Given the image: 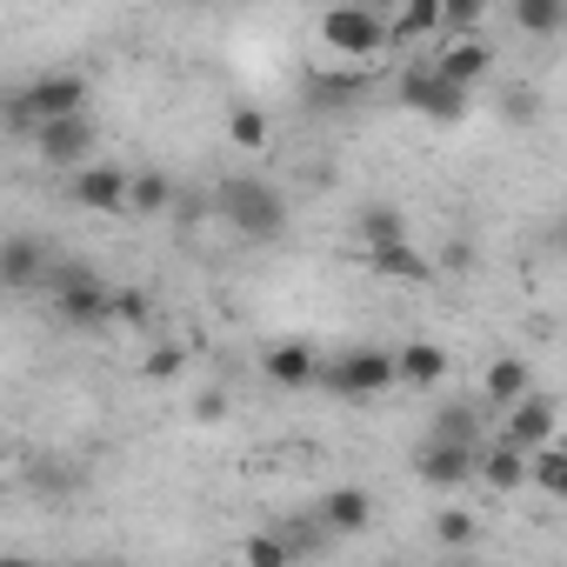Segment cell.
I'll list each match as a JSON object with an SVG mask.
<instances>
[{"label":"cell","instance_id":"obj_1","mask_svg":"<svg viewBox=\"0 0 567 567\" xmlns=\"http://www.w3.org/2000/svg\"><path fill=\"white\" fill-rule=\"evenodd\" d=\"M214 207H220V220L240 234V240H254V247H274V240H288V194L280 187H267V181H254V174H234V181H220V194H214Z\"/></svg>","mask_w":567,"mask_h":567},{"label":"cell","instance_id":"obj_2","mask_svg":"<svg viewBox=\"0 0 567 567\" xmlns=\"http://www.w3.org/2000/svg\"><path fill=\"white\" fill-rule=\"evenodd\" d=\"M401 107L427 114L434 127H461V121H467V107H474V87L447 81V74L434 68V54H427V61H414V68L401 74Z\"/></svg>","mask_w":567,"mask_h":567},{"label":"cell","instance_id":"obj_3","mask_svg":"<svg viewBox=\"0 0 567 567\" xmlns=\"http://www.w3.org/2000/svg\"><path fill=\"white\" fill-rule=\"evenodd\" d=\"M394 381H401V361H394L388 348H348V354L321 361V388L341 394V401H374V394H388Z\"/></svg>","mask_w":567,"mask_h":567},{"label":"cell","instance_id":"obj_4","mask_svg":"<svg viewBox=\"0 0 567 567\" xmlns=\"http://www.w3.org/2000/svg\"><path fill=\"white\" fill-rule=\"evenodd\" d=\"M321 48H334L341 61H374L388 48V14L368 8V0H341V8L321 14Z\"/></svg>","mask_w":567,"mask_h":567},{"label":"cell","instance_id":"obj_5","mask_svg":"<svg viewBox=\"0 0 567 567\" xmlns=\"http://www.w3.org/2000/svg\"><path fill=\"white\" fill-rule=\"evenodd\" d=\"M48 295H54V315L68 321V328H107L114 321V295L101 288V274L94 267H54L48 274Z\"/></svg>","mask_w":567,"mask_h":567},{"label":"cell","instance_id":"obj_6","mask_svg":"<svg viewBox=\"0 0 567 567\" xmlns=\"http://www.w3.org/2000/svg\"><path fill=\"white\" fill-rule=\"evenodd\" d=\"M94 141H101V127H94L87 107H81V114H54V121H41L34 154H41L48 167H87V161H94Z\"/></svg>","mask_w":567,"mask_h":567},{"label":"cell","instance_id":"obj_7","mask_svg":"<svg viewBox=\"0 0 567 567\" xmlns=\"http://www.w3.org/2000/svg\"><path fill=\"white\" fill-rule=\"evenodd\" d=\"M127 194H134V174L114 167V161H87V167H74V181H68V200L87 207V214H121Z\"/></svg>","mask_w":567,"mask_h":567},{"label":"cell","instance_id":"obj_8","mask_svg":"<svg viewBox=\"0 0 567 567\" xmlns=\"http://www.w3.org/2000/svg\"><path fill=\"white\" fill-rule=\"evenodd\" d=\"M414 474H421L427 487L481 481V447H474V441H441V434H427V441H421V454H414Z\"/></svg>","mask_w":567,"mask_h":567},{"label":"cell","instance_id":"obj_9","mask_svg":"<svg viewBox=\"0 0 567 567\" xmlns=\"http://www.w3.org/2000/svg\"><path fill=\"white\" fill-rule=\"evenodd\" d=\"M481 481L494 487V494H514V487H527L534 481V454L520 447V441H481Z\"/></svg>","mask_w":567,"mask_h":567},{"label":"cell","instance_id":"obj_10","mask_svg":"<svg viewBox=\"0 0 567 567\" xmlns=\"http://www.w3.org/2000/svg\"><path fill=\"white\" fill-rule=\"evenodd\" d=\"M48 274H54V260H48V247H41L34 234H14L8 247H0V280H8L14 295H28V288H48Z\"/></svg>","mask_w":567,"mask_h":567},{"label":"cell","instance_id":"obj_11","mask_svg":"<svg viewBox=\"0 0 567 567\" xmlns=\"http://www.w3.org/2000/svg\"><path fill=\"white\" fill-rule=\"evenodd\" d=\"M554 427H560V408H554L547 394H520V401L507 408V427H501V434H507V441H520V447L534 454V447H547V441H554Z\"/></svg>","mask_w":567,"mask_h":567},{"label":"cell","instance_id":"obj_12","mask_svg":"<svg viewBox=\"0 0 567 567\" xmlns=\"http://www.w3.org/2000/svg\"><path fill=\"white\" fill-rule=\"evenodd\" d=\"M434 68H441L447 81H461V87H481V81L494 74V48H487L481 34H454V41L434 54Z\"/></svg>","mask_w":567,"mask_h":567},{"label":"cell","instance_id":"obj_13","mask_svg":"<svg viewBox=\"0 0 567 567\" xmlns=\"http://www.w3.org/2000/svg\"><path fill=\"white\" fill-rule=\"evenodd\" d=\"M267 381L274 388H321V354L308 341H274L267 348Z\"/></svg>","mask_w":567,"mask_h":567},{"label":"cell","instance_id":"obj_14","mask_svg":"<svg viewBox=\"0 0 567 567\" xmlns=\"http://www.w3.org/2000/svg\"><path fill=\"white\" fill-rule=\"evenodd\" d=\"M441 28H447V0H401L388 21V48H421Z\"/></svg>","mask_w":567,"mask_h":567},{"label":"cell","instance_id":"obj_15","mask_svg":"<svg viewBox=\"0 0 567 567\" xmlns=\"http://www.w3.org/2000/svg\"><path fill=\"white\" fill-rule=\"evenodd\" d=\"M28 101H34L41 121H54V114H81V107H87V74H41V81L28 87Z\"/></svg>","mask_w":567,"mask_h":567},{"label":"cell","instance_id":"obj_16","mask_svg":"<svg viewBox=\"0 0 567 567\" xmlns=\"http://www.w3.org/2000/svg\"><path fill=\"white\" fill-rule=\"evenodd\" d=\"M520 394H534L527 361H520V354H494V361H487V374H481V401H487V408H514Z\"/></svg>","mask_w":567,"mask_h":567},{"label":"cell","instance_id":"obj_17","mask_svg":"<svg viewBox=\"0 0 567 567\" xmlns=\"http://www.w3.org/2000/svg\"><path fill=\"white\" fill-rule=\"evenodd\" d=\"M315 514H321L334 534H361V527L374 520V494H368V487H328Z\"/></svg>","mask_w":567,"mask_h":567},{"label":"cell","instance_id":"obj_18","mask_svg":"<svg viewBox=\"0 0 567 567\" xmlns=\"http://www.w3.org/2000/svg\"><path fill=\"white\" fill-rule=\"evenodd\" d=\"M368 267H374L381 280H414V288H427V274H434V260H427L421 247H408V240H394V247H368Z\"/></svg>","mask_w":567,"mask_h":567},{"label":"cell","instance_id":"obj_19","mask_svg":"<svg viewBox=\"0 0 567 567\" xmlns=\"http://www.w3.org/2000/svg\"><path fill=\"white\" fill-rule=\"evenodd\" d=\"M394 361H401V381L421 388V394L447 374V348L441 341H408V348H394Z\"/></svg>","mask_w":567,"mask_h":567},{"label":"cell","instance_id":"obj_20","mask_svg":"<svg viewBox=\"0 0 567 567\" xmlns=\"http://www.w3.org/2000/svg\"><path fill=\"white\" fill-rule=\"evenodd\" d=\"M507 14H514V28H520V34L554 41V34L567 28V0H507Z\"/></svg>","mask_w":567,"mask_h":567},{"label":"cell","instance_id":"obj_21","mask_svg":"<svg viewBox=\"0 0 567 567\" xmlns=\"http://www.w3.org/2000/svg\"><path fill=\"white\" fill-rule=\"evenodd\" d=\"M481 414H487V401H447L427 434H441V441H474V447H481V441H487V434H481Z\"/></svg>","mask_w":567,"mask_h":567},{"label":"cell","instance_id":"obj_22","mask_svg":"<svg viewBox=\"0 0 567 567\" xmlns=\"http://www.w3.org/2000/svg\"><path fill=\"white\" fill-rule=\"evenodd\" d=\"M361 240H368V247H394V240H408V227H401V207H388V200H368V207H361Z\"/></svg>","mask_w":567,"mask_h":567},{"label":"cell","instance_id":"obj_23","mask_svg":"<svg viewBox=\"0 0 567 567\" xmlns=\"http://www.w3.org/2000/svg\"><path fill=\"white\" fill-rule=\"evenodd\" d=\"M534 487L547 494V501H560L567 507V447H534Z\"/></svg>","mask_w":567,"mask_h":567},{"label":"cell","instance_id":"obj_24","mask_svg":"<svg viewBox=\"0 0 567 567\" xmlns=\"http://www.w3.org/2000/svg\"><path fill=\"white\" fill-rule=\"evenodd\" d=\"M167 207H174V181H167V174H134L127 214H167Z\"/></svg>","mask_w":567,"mask_h":567},{"label":"cell","instance_id":"obj_25","mask_svg":"<svg viewBox=\"0 0 567 567\" xmlns=\"http://www.w3.org/2000/svg\"><path fill=\"white\" fill-rule=\"evenodd\" d=\"M280 540H288V554L301 560V554H321V547L334 540V527H328L321 514H308V520H288V527H280Z\"/></svg>","mask_w":567,"mask_h":567},{"label":"cell","instance_id":"obj_26","mask_svg":"<svg viewBox=\"0 0 567 567\" xmlns=\"http://www.w3.org/2000/svg\"><path fill=\"white\" fill-rule=\"evenodd\" d=\"M354 94H361V74H315L308 81V101L315 107H348Z\"/></svg>","mask_w":567,"mask_h":567},{"label":"cell","instance_id":"obj_27","mask_svg":"<svg viewBox=\"0 0 567 567\" xmlns=\"http://www.w3.org/2000/svg\"><path fill=\"white\" fill-rule=\"evenodd\" d=\"M227 141L247 147V154H260V147H267V114H260V107H234V114H227Z\"/></svg>","mask_w":567,"mask_h":567},{"label":"cell","instance_id":"obj_28","mask_svg":"<svg viewBox=\"0 0 567 567\" xmlns=\"http://www.w3.org/2000/svg\"><path fill=\"white\" fill-rule=\"evenodd\" d=\"M434 540L441 547H474L481 540V520L474 514H434Z\"/></svg>","mask_w":567,"mask_h":567},{"label":"cell","instance_id":"obj_29","mask_svg":"<svg viewBox=\"0 0 567 567\" xmlns=\"http://www.w3.org/2000/svg\"><path fill=\"white\" fill-rule=\"evenodd\" d=\"M240 560H254V567H288L295 554H288V540H280V534H254V540L240 547Z\"/></svg>","mask_w":567,"mask_h":567},{"label":"cell","instance_id":"obj_30","mask_svg":"<svg viewBox=\"0 0 567 567\" xmlns=\"http://www.w3.org/2000/svg\"><path fill=\"white\" fill-rule=\"evenodd\" d=\"M501 114H507L514 127H527V121H540V94H527V87H507V94H501Z\"/></svg>","mask_w":567,"mask_h":567},{"label":"cell","instance_id":"obj_31","mask_svg":"<svg viewBox=\"0 0 567 567\" xmlns=\"http://www.w3.org/2000/svg\"><path fill=\"white\" fill-rule=\"evenodd\" d=\"M481 14H487V0H447V28L441 34H474Z\"/></svg>","mask_w":567,"mask_h":567},{"label":"cell","instance_id":"obj_32","mask_svg":"<svg viewBox=\"0 0 567 567\" xmlns=\"http://www.w3.org/2000/svg\"><path fill=\"white\" fill-rule=\"evenodd\" d=\"M181 361H187V354H181L174 341H161V348L141 361V374H147V381H167V374H181Z\"/></svg>","mask_w":567,"mask_h":567},{"label":"cell","instance_id":"obj_33","mask_svg":"<svg viewBox=\"0 0 567 567\" xmlns=\"http://www.w3.org/2000/svg\"><path fill=\"white\" fill-rule=\"evenodd\" d=\"M114 321L141 328V321H147V301H141V295H114Z\"/></svg>","mask_w":567,"mask_h":567},{"label":"cell","instance_id":"obj_34","mask_svg":"<svg viewBox=\"0 0 567 567\" xmlns=\"http://www.w3.org/2000/svg\"><path fill=\"white\" fill-rule=\"evenodd\" d=\"M194 414H200V421H220V414H227V401H220V394H200V401H194Z\"/></svg>","mask_w":567,"mask_h":567},{"label":"cell","instance_id":"obj_35","mask_svg":"<svg viewBox=\"0 0 567 567\" xmlns=\"http://www.w3.org/2000/svg\"><path fill=\"white\" fill-rule=\"evenodd\" d=\"M368 8H381V14H388V21H394V8H401V0H368Z\"/></svg>","mask_w":567,"mask_h":567},{"label":"cell","instance_id":"obj_36","mask_svg":"<svg viewBox=\"0 0 567 567\" xmlns=\"http://www.w3.org/2000/svg\"><path fill=\"white\" fill-rule=\"evenodd\" d=\"M181 8H214V0H181Z\"/></svg>","mask_w":567,"mask_h":567}]
</instances>
